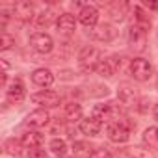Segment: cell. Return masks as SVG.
I'll list each match as a JSON object with an SVG mask.
<instances>
[{"instance_id": "6da1fadb", "label": "cell", "mask_w": 158, "mask_h": 158, "mask_svg": "<svg viewBox=\"0 0 158 158\" xmlns=\"http://www.w3.org/2000/svg\"><path fill=\"white\" fill-rule=\"evenodd\" d=\"M101 61H102V52L97 47H86V48H82L80 54H78V67H80V71L86 73V74L97 71Z\"/></svg>"}, {"instance_id": "7a4b0ae2", "label": "cell", "mask_w": 158, "mask_h": 158, "mask_svg": "<svg viewBox=\"0 0 158 158\" xmlns=\"http://www.w3.org/2000/svg\"><path fill=\"white\" fill-rule=\"evenodd\" d=\"M130 74L134 76V80L145 82V80H149L151 74H152V67H151V63H149L147 60L136 58V60H132V63H130Z\"/></svg>"}, {"instance_id": "3957f363", "label": "cell", "mask_w": 158, "mask_h": 158, "mask_svg": "<svg viewBox=\"0 0 158 158\" xmlns=\"http://www.w3.org/2000/svg\"><path fill=\"white\" fill-rule=\"evenodd\" d=\"M30 47L39 52V54H48L52 48H54V41L48 34H43V32H37L30 37Z\"/></svg>"}, {"instance_id": "277c9868", "label": "cell", "mask_w": 158, "mask_h": 158, "mask_svg": "<svg viewBox=\"0 0 158 158\" xmlns=\"http://www.w3.org/2000/svg\"><path fill=\"white\" fill-rule=\"evenodd\" d=\"M145 43H147V30L139 28L138 24H132L128 30V45L136 52H141L145 50Z\"/></svg>"}, {"instance_id": "5b68a950", "label": "cell", "mask_w": 158, "mask_h": 158, "mask_svg": "<svg viewBox=\"0 0 158 158\" xmlns=\"http://www.w3.org/2000/svg\"><path fill=\"white\" fill-rule=\"evenodd\" d=\"M32 101L35 102V104H39L41 108H56V106H60V102H61V97L56 93V91H41V93H35V95H32Z\"/></svg>"}, {"instance_id": "8992f818", "label": "cell", "mask_w": 158, "mask_h": 158, "mask_svg": "<svg viewBox=\"0 0 158 158\" xmlns=\"http://www.w3.org/2000/svg\"><path fill=\"white\" fill-rule=\"evenodd\" d=\"M119 67H121V58H119V56H110V58H104V60L99 63L97 73H99L101 76L110 78V76H114V74L119 71Z\"/></svg>"}, {"instance_id": "52a82bcc", "label": "cell", "mask_w": 158, "mask_h": 158, "mask_svg": "<svg viewBox=\"0 0 158 158\" xmlns=\"http://www.w3.org/2000/svg\"><path fill=\"white\" fill-rule=\"evenodd\" d=\"M108 139L110 141H114V143H125L128 138H130V132H128V128L123 125V123H112V125H108Z\"/></svg>"}, {"instance_id": "ba28073f", "label": "cell", "mask_w": 158, "mask_h": 158, "mask_svg": "<svg viewBox=\"0 0 158 158\" xmlns=\"http://www.w3.org/2000/svg\"><path fill=\"white\" fill-rule=\"evenodd\" d=\"M89 35H91V39H95V41H104V43H108V41L115 39L117 32H115L110 24H99V26H95V28L89 30Z\"/></svg>"}, {"instance_id": "9c48e42d", "label": "cell", "mask_w": 158, "mask_h": 158, "mask_svg": "<svg viewBox=\"0 0 158 158\" xmlns=\"http://www.w3.org/2000/svg\"><path fill=\"white\" fill-rule=\"evenodd\" d=\"M117 97H119V101H121L123 104H127V106H136V104L139 102L138 91H136L132 86H128V84H121V86H119Z\"/></svg>"}, {"instance_id": "30bf717a", "label": "cell", "mask_w": 158, "mask_h": 158, "mask_svg": "<svg viewBox=\"0 0 158 158\" xmlns=\"http://www.w3.org/2000/svg\"><path fill=\"white\" fill-rule=\"evenodd\" d=\"M50 121V114L45 110V108H39V110H34L26 115V125L28 127H34V128H41L45 125H48Z\"/></svg>"}, {"instance_id": "8fae6325", "label": "cell", "mask_w": 158, "mask_h": 158, "mask_svg": "<svg viewBox=\"0 0 158 158\" xmlns=\"http://www.w3.org/2000/svg\"><path fill=\"white\" fill-rule=\"evenodd\" d=\"M78 21H80L86 28H95L97 26V21H99V11L95 6H84L78 13Z\"/></svg>"}, {"instance_id": "7c38bea8", "label": "cell", "mask_w": 158, "mask_h": 158, "mask_svg": "<svg viewBox=\"0 0 158 158\" xmlns=\"http://www.w3.org/2000/svg\"><path fill=\"white\" fill-rule=\"evenodd\" d=\"M13 15L23 21V23H28L34 19V6L30 2H26V0H21V2H17L13 6Z\"/></svg>"}, {"instance_id": "4fadbf2b", "label": "cell", "mask_w": 158, "mask_h": 158, "mask_svg": "<svg viewBox=\"0 0 158 158\" xmlns=\"http://www.w3.org/2000/svg\"><path fill=\"white\" fill-rule=\"evenodd\" d=\"M32 82L35 86H41V88H48L52 86L54 82V74L48 71V69H35L32 73Z\"/></svg>"}, {"instance_id": "5bb4252c", "label": "cell", "mask_w": 158, "mask_h": 158, "mask_svg": "<svg viewBox=\"0 0 158 158\" xmlns=\"http://www.w3.org/2000/svg\"><path fill=\"white\" fill-rule=\"evenodd\" d=\"M56 26H58V30L63 32V34H73V32L76 30V19H74L71 13H63V15L58 17Z\"/></svg>"}, {"instance_id": "9a60e30c", "label": "cell", "mask_w": 158, "mask_h": 158, "mask_svg": "<svg viewBox=\"0 0 158 158\" xmlns=\"http://www.w3.org/2000/svg\"><path fill=\"white\" fill-rule=\"evenodd\" d=\"M24 97H26V89H24L23 82L21 80H13L10 84V88H8V99L11 102H21Z\"/></svg>"}, {"instance_id": "2e32d148", "label": "cell", "mask_w": 158, "mask_h": 158, "mask_svg": "<svg viewBox=\"0 0 158 158\" xmlns=\"http://www.w3.org/2000/svg\"><path fill=\"white\" fill-rule=\"evenodd\" d=\"M93 117L97 121H112L114 119V106L112 104H97L93 108Z\"/></svg>"}, {"instance_id": "e0dca14e", "label": "cell", "mask_w": 158, "mask_h": 158, "mask_svg": "<svg viewBox=\"0 0 158 158\" xmlns=\"http://www.w3.org/2000/svg\"><path fill=\"white\" fill-rule=\"evenodd\" d=\"M101 121H97L95 117H88V119H82L80 121V130L86 134V136H97L101 132Z\"/></svg>"}, {"instance_id": "ac0fdd59", "label": "cell", "mask_w": 158, "mask_h": 158, "mask_svg": "<svg viewBox=\"0 0 158 158\" xmlns=\"http://www.w3.org/2000/svg\"><path fill=\"white\" fill-rule=\"evenodd\" d=\"M93 152L95 151L88 141H74V145H73V154L76 158H91Z\"/></svg>"}, {"instance_id": "d6986e66", "label": "cell", "mask_w": 158, "mask_h": 158, "mask_svg": "<svg viewBox=\"0 0 158 158\" xmlns=\"http://www.w3.org/2000/svg\"><path fill=\"white\" fill-rule=\"evenodd\" d=\"M63 117H65L67 121H78V119L82 117V108H80V104H76V102H69V104H65Z\"/></svg>"}, {"instance_id": "ffe728a7", "label": "cell", "mask_w": 158, "mask_h": 158, "mask_svg": "<svg viewBox=\"0 0 158 158\" xmlns=\"http://www.w3.org/2000/svg\"><path fill=\"white\" fill-rule=\"evenodd\" d=\"M41 143H43V134H39V132H28L23 136V145H26L30 149L41 147Z\"/></svg>"}, {"instance_id": "44dd1931", "label": "cell", "mask_w": 158, "mask_h": 158, "mask_svg": "<svg viewBox=\"0 0 158 158\" xmlns=\"http://www.w3.org/2000/svg\"><path fill=\"white\" fill-rule=\"evenodd\" d=\"M143 141L151 149H158V127H149L143 132Z\"/></svg>"}, {"instance_id": "7402d4cb", "label": "cell", "mask_w": 158, "mask_h": 158, "mask_svg": "<svg viewBox=\"0 0 158 158\" xmlns=\"http://www.w3.org/2000/svg\"><path fill=\"white\" fill-rule=\"evenodd\" d=\"M127 10H128V6L125 4V2H115V4H112V8H110V15H112V19L114 21H123L125 19V15H127Z\"/></svg>"}, {"instance_id": "603a6c76", "label": "cell", "mask_w": 158, "mask_h": 158, "mask_svg": "<svg viewBox=\"0 0 158 158\" xmlns=\"http://www.w3.org/2000/svg\"><path fill=\"white\" fill-rule=\"evenodd\" d=\"M4 149L8 154H13V156H19L23 154V141H17V139H8L4 143Z\"/></svg>"}, {"instance_id": "cb8c5ba5", "label": "cell", "mask_w": 158, "mask_h": 158, "mask_svg": "<svg viewBox=\"0 0 158 158\" xmlns=\"http://www.w3.org/2000/svg\"><path fill=\"white\" fill-rule=\"evenodd\" d=\"M50 151H52V154H56V156H65V154H67V143H65L63 139L56 138V139L50 141Z\"/></svg>"}, {"instance_id": "d4e9b609", "label": "cell", "mask_w": 158, "mask_h": 158, "mask_svg": "<svg viewBox=\"0 0 158 158\" xmlns=\"http://www.w3.org/2000/svg\"><path fill=\"white\" fill-rule=\"evenodd\" d=\"M52 17H54L52 10H47V11H43V13H39V15H37L35 23H37V26H47V24L52 21Z\"/></svg>"}, {"instance_id": "484cf974", "label": "cell", "mask_w": 158, "mask_h": 158, "mask_svg": "<svg viewBox=\"0 0 158 158\" xmlns=\"http://www.w3.org/2000/svg\"><path fill=\"white\" fill-rule=\"evenodd\" d=\"M15 45V39L10 35V34H2V37H0V50H10L11 47Z\"/></svg>"}, {"instance_id": "4316f807", "label": "cell", "mask_w": 158, "mask_h": 158, "mask_svg": "<svg viewBox=\"0 0 158 158\" xmlns=\"http://www.w3.org/2000/svg\"><path fill=\"white\" fill-rule=\"evenodd\" d=\"M28 156H30V158H48L47 151H45V149H41V147L30 149V154H28Z\"/></svg>"}, {"instance_id": "83f0119b", "label": "cell", "mask_w": 158, "mask_h": 158, "mask_svg": "<svg viewBox=\"0 0 158 158\" xmlns=\"http://www.w3.org/2000/svg\"><path fill=\"white\" fill-rule=\"evenodd\" d=\"M91 158H112V154H110L106 149H97V151L91 154Z\"/></svg>"}, {"instance_id": "f1b7e54d", "label": "cell", "mask_w": 158, "mask_h": 158, "mask_svg": "<svg viewBox=\"0 0 158 158\" xmlns=\"http://www.w3.org/2000/svg\"><path fill=\"white\" fill-rule=\"evenodd\" d=\"M145 6L149 10H158V2H145Z\"/></svg>"}, {"instance_id": "f546056e", "label": "cell", "mask_w": 158, "mask_h": 158, "mask_svg": "<svg viewBox=\"0 0 158 158\" xmlns=\"http://www.w3.org/2000/svg\"><path fill=\"white\" fill-rule=\"evenodd\" d=\"M154 119H156V121H158V104H156V106H154Z\"/></svg>"}]
</instances>
